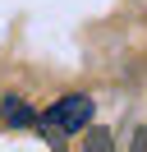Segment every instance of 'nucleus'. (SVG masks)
Listing matches in <instances>:
<instances>
[{
  "label": "nucleus",
  "instance_id": "f257e3e1",
  "mask_svg": "<svg viewBox=\"0 0 147 152\" xmlns=\"http://www.w3.org/2000/svg\"><path fill=\"white\" fill-rule=\"evenodd\" d=\"M87 120H92V97H83V92L60 97L46 111V129H55V134H78V129H87Z\"/></svg>",
  "mask_w": 147,
  "mask_h": 152
},
{
  "label": "nucleus",
  "instance_id": "f03ea898",
  "mask_svg": "<svg viewBox=\"0 0 147 152\" xmlns=\"http://www.w3.org/2000/svg\"><path fill=\"white\" fill-rule=\"evenodd\" d=\"M0 120L5 124H32V111H28L23 97H5V106H0Z\"/></svg>",
  "mask_w": 147,
  "mask_h": 152
}]
</instances>
